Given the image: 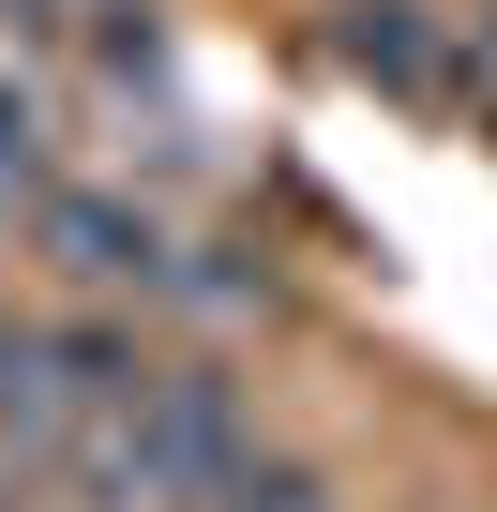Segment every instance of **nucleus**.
<instances>
[{
    "instance_id": "f257e3e1",
    "label": "nucleus",
    "mask_w": 497,
    "mask_h": 512,
    "mask_svg": "<svg viewBox=\"0 0 497 512\" xmlns=\"http://www.w3.org/2000/svg\"><path fill=\"white\" fill-rule=\"evenodd\" d=\"M136 377H151V362H136V332H106V317H0V452H16V467H61Z\"/></svg>"
},
{
    "instance_id": "f03ea898",
    "label": "nucleus",
    "mask_w": 497,
    "mask_h": 512,
    "mask_svg": "<svg viewBox=\"0 0 497 512\" xmlns=\"http://www.w3.org/2000/svg\"><path fill=\"white\" fill-rule=\"evenodd\" d=\"M31 256L46 272H76V287H166V226L136 211V196H91V181H46L31 196Z\"/></svg>"
},
{
    "instance_id": "7ed1b4c3",
    "label": "nucleus",
    "mask_w": 497,
    "mask_h": 512,
    "mask_svg": "<svg viewBox=\"0 0 497 512\" xmlns=\"http://www.w3.org/2000/svg\"><path fill=\"white\" fill-rule=\"evenodd\" d=\"M347 61H362L377 91H422V76H437V46H422V0H362V16H347Z\"/></svg>"
},
{
    "instance_id": "20e7f679",
    "label": "nucleus",
    "mask_w": 497,
    "mask_h": 512,
    "mask_svg": "<svg viewBox=\"0 0 497 512\" xmlns=\"http://www.w3.org/2000/svg\"><path fill=\"white\" fill-rule=\"evenodd\" d=\"M211 512H332V482H317V467H287V452H257V467H241Z\"/></svg>"
}]
</instances>
